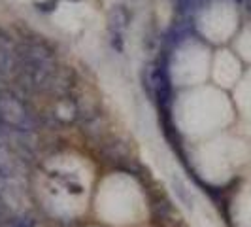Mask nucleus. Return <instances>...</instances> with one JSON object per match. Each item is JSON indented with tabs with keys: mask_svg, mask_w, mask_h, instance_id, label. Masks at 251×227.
<instances>
[{
	"mask_svg": "<svg viewBox=\"0 0 251 227\" xmlns=\"http://www.w3.org/2000/svg\"><path fill=\"white\" fill-rule=\"evenodd\" d=\"M100 214L113 224L136 222V218L142 214V201L132 188L115 184L106 188L102 193Z\"/></svg>",
	"mask_w": 251,
	"mask_h": 227,
	"instance_id": "f257e3e1",
	"label": "nucleus"
},
{
	"mask_svg": "<svg viewBox=\"0 0 251 227\" xmlns=\"http://www.w3.org/2000/svg\"><path fill=\"white\" fill-rule=\"evenodd\" d=\"M128 25V12L123 6L113 8L110 13V28L113 30V34H121V30Z\"/></svg>",
	"mask_w": 251,
	"mask_h": 227,
	"instance_id": "f03ea898",
	"label": "nucleus"
}]
</instances>
